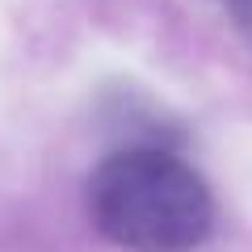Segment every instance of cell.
Here are the masks:
<instances>
[{"instance_id":"obj_1","label":"cell","mask_w":252,"mask_h":252,"mask_svg":"<svg viewBox=\"0 0 252 252\" xmlns=\"http://www.w3.org/2000/svg\"><path fill=\"white\" fill-rule=\"evenodd\" d=\"M93 219L130 252H189L210 235L215 206L202 177L160 147H126L93 177Z\"/></svg>"},{"instance_id":"obj_2","label":"cell","mask_w":252,"mask_h":252,"mask_svg":"<svg viewBox=\"0 0 252 252\" xmlns=\"http://www.w3.org/2000/svg\"><path fill=\"white\" fill-rule=\"evenodd\" d=\"M227 9L235 13V21H240V30L248 34V42H252V0H227Z\"/></svg>"}]
</instances>
